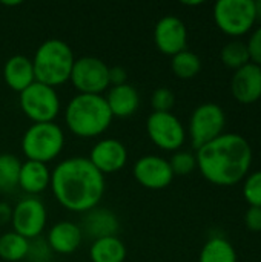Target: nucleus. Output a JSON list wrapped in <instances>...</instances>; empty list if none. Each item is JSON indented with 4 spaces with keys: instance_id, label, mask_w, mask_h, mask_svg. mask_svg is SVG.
I'll return each instance as SVG.
<instances>
[{
    "instance_id": "obj_21",
    "label": "nucleus",
    "mask_w": 261,
    "mask_h": 262,
    "mask_svg": "<svg viewBox=\"0 0 261 262\" xmlns=\"http://www.w3.org/2000/svg\"><path fill=\"white\" fill-rule=\"evenodd\" d=\"M92 262H125L126 246L118 236H106L92 241L89 249Z\"/></svg>"
},
{
    "instance_id": "obj_5",
    "label": "nucleus",
    "mask_w": 261,
    "mask_h": 262,
    "mask_svg": "<svg viewBox=\"0 0 261 262\" xmlns=\"http://www.w3.org/2000/svg\"><path fill=\"white\" fill-rule=\"evenodd\" d=\"M65 147V134L55 123H32L22 137V150L26 160L48 164Z\"/></svg>"
},
{
    "instance_id": "obj_17",
    "label": "nucleus",
    "mask_w": 261,
    "mask_h": 262,
    "mask_svg": "<svg viewBox=\"0 0 261 262\" xmlns=\"http://www.w3.org/2000/svg\"><path fill=\"white\" fill-rule=\"evenodd\" d=\"M46 241L52 253L69 255L80 247L83 241V235L78 224L72 221H58L49 229Z\"/></svg>"
},
{
    "instance_id": "obj_11",
    "label": "nucleus",
    "mask_w": 261,
    "mask_h": 262,
    "mask_svg": "<svg viewBox=\"0 0 261 262\" xmlns=\"http://www.w3.org/2000/svg\"><path fill=\"white\" fill-rule=\"evenodd\" d=\"M48 220L45 204L35 196H26L20 200L12 209V232L22 235L26 239H34L42 235Z\"/></svg>"
},
{
    "instance_id": "obj_38",
    "label": "nucleus",
    "mask_w": 261,
    "mask_h": 262,
    "mask_svg": "<svg viewBox=\"0 0 261 262\" xmlns=\"http://www.w3.org/2000/svg\"><path fill=\"white\" fill-rule=\"evenodd\" d=\"M0 235H2V233H0Z\"/></svg>"
},
{
    "instance_id": "obj_12",
    "label": "nucleus",
    "mask_w": 261,
    "mask_h": 262,
    "mask_svg": "<svg viewBox=\"0 0 261 262\" xmlns=\"http://www.w3.org/2000/svg\"><path fill=\"white\" fill-rule=\"evenodd\" d=\"M132 173L137 183L149 190L166 189L174 180L169 161L158 155H145L138 158L134 164Z\"/></svg>"
},
{
    "instance_id": "obj_36",
    "label": "nucleus",
    "mask_w": 261,
    "mask_h": 262,
    "mask_svg": "<svg viewBox=\"0 0 261 262\" xmlns=\"http://www.w3.org/2000/svg\"><path fill=\"white\" fill-rule=\"evenodd\" d=\"M20 3L22 2H2V5H5V6H17Z\"/></svg>"
},
{
    "instance_id": "obj_30",
    "label": "nucleus",
    "mask_w": 261,
    "mask_h": 262,
    "mask_svg": "<svg viewBox=\"0 0 261 262\" xmlns=\"http://www.w3.org/2000/svg\"><path fill=\"white\" fill-rule=\"evenodd\" d=\"M175 104V95L168 88H158L151 97V106L154 112H171Z\"/></svg>"
},
{
    "instance_id": "obj_9",
    "label": "nucleus",
    "mask_w": 261,
    "mask_h": 262,
    "mask_svg": "<svg viewBox=\"0 0 261 262\" xmlns=\"http://www.w3.org/2000/svg\"><path fill=\"white\" fill-rule=\"evenodd\" d=\"M226 124L225 111L215 103H205L194 109L189 120V135L192 146L200 149L223 134Z\"/></svg>"
},
{
    "instance_id": "obj_1",
    "label": "nucleus",
    "mask_w": 261,
    "mask_h": 262,
    "mask_svg": "<svg viewBox=\"0 0 261 262\" xmlns=\"http://www.w3.org/2000/svg\"><path fill=\"white\" fill-rule=\"evenodd\" d=\"M105 175L85 157H71L60 161L51 172V189L69 212L86 213L98 206L105 195Z\"/></svg>"
},
{
    "instance_id": "obj_14",
    "label": "nucleus",
    "mask_w": 261,
    "mask_h": 262,
    "mask_svg": "<svg viewBox=\"0 0 261 262\" xmlns=\"http://www.w3.org/2000/svg\"><path fill=\"white\" fill-rule=\"evenodd\" d=\"M88 160L100 173H115L125 167L128 161V150L122 141L115 138H103L94 144Z\"/></svg>"
},
{
    "instance_id": "obj_20",
    "label": "nucleus",
    "mask_w": 261,
    "mask_h": 262,
    "mask_svg": "<svg viewBox=\"0 0 261 262\" xmlns=\"http://www.w3.org/2000/svg\"><path fill=\"white\" fill-rule=\"evenodd\" d=\"M51 186V170L48 164L26 160L18 173V187L28 195H38Z\"/></svg>"
},
{
    "instance_id": "obj_4",
    "label": "nucleus",
    "mask_w": 261,
    "mask_h": 262,
    "mask_svg": "<svg viewBox=\"0 0 261 262\" xmlns=\"http://www.w3.org/2000/svg\"><path fill=\"white\" fill-rule=\"evenodd\" d=\"M75 57L71 46L60 38L45 40L32 57L35 81L55 89L69 81Z\"/></svg>"
},
{
    "instance_id": "obj_16",
    "label": "nucleus",
    "mask_w": 261,
    "mask_h": 262,
    "mask_svg": "<svg viewBox=\"0 0 261 262\" xmlns=\"http://www.w3.org/2000/svg\"><path fill=\"white\" fill-rule=\"evenodd\" d=\"M118 218L114 212L102 207H94L83 213L80 230L83 236L97 241L106 236H117L115 233L118 232Z\"/></svg>"
},
{
    "instance_id": "obj_34",
    "label": "nucleus",
    "mask_w": 261,
    "mask_h": 262,
    "mask_svg": "<svg viewBox=\"0 0 261 262\" xmlns=\"http://www.w3.org/2000/svg\"><path fill=\"white\" fill-rule=\"evenodd\" d=\"M11 218H12V207L8 203L0 201V226L11 223Z\"/></svg>"
},
{
    "instance_id": "obj_25",
    "label": "nucleus",
    "mask_w": 261,
    "mask_h": 262,
    "mask_svg": "<svg viewBox=\"0 0 261 262\" xmlns=\"http://www.w3.org/2000/svg\"><path fill=\"white\" fill-rule=\"evenodd\" d=\"M171 68L175 77L189 80V78H194L202 71V60L197 54L185 49L172 57Z\"/></svg>"
},
{
    "instance_id": "obj_32",
    "label": "nucleus",
    "mask_w": 261,
    "mask_h": 262,
    "mask_svg": "<svg viewBox=\"0 0 261 262\" xmlns=\"http://www.w3.org/2000/svg\"><path fill=\"white\" fill-rule=\"evenodd\" d=\"M245 224L251 232H261V207H249L245 215Z\"/></svg>"
},
{
    "instance_id": "obj_33",
    "label": "nucleus",
    "mask_w": 261,
    "mask_h": 262,
    "mask_svg": "<svg viewBox=\"0 0 261 262\" xmlns=\"http://www.w3.org/2000/svg\"><path fill=\"white\" fill-rule=\"evenodd\" d=\"M128 78L126 69L122 66H112L109 68V86H120L125 84Z\"/></svg>"
},
{
    "instance_id": "obj_3",
    "label": "nucleus",
    "mask_w": 261,
    "mask_h": 262,
    "mask_svg": "<svg viewBox=\"0 0 261 262\" xmlns=\"http://www.w3.org/2000/svg\"><path fill=\"white\" fill-rule=\"evenodd\" d=\"M112 118L103 95L77 94L65 109V123L78 138H95L102 135L109 129Z\"/></svg>"
},
{
    "instance_id": "obj_22",
    "label": "nucleus",
    "mask_w": 261,
    "mask_h": 262,
    "mask_svg": "<svg viewBox=\"0 0 261 262\" xmlns=\"http://www.w3.org/2000/svg\"><path fill=\"white\" fill-rule=\"evenodd\" d=\"M198 262H237V253L226 238L214 236L203 246Z\"/></svg>"
},
{
    "instance_id": "obj_26",
    "label": "nucleus",
    "mask_w": 261,
    "mask_h": 262,
    "mask_svg": "<svg viewBox=\"0 0 261 262\" xmlns=\"http://www.w3.org/2000/svg\"><path fill=\"white\" fill-rule=\"evenodd\" d=\"M222 61H223L225 66H228L231 69H235V71L246 66L248 63H251L248 45L240 41V40L229 41L222 49Z\"/></svg>"
},
{
    "instance_id": "obj_29",
    "label": "nucleus",
    "mask_w": 261,
    "mask_h": 262,
    "mask_svg": "<svg viewBox=\"0 0 261 262\" xmlns=\"http://www.w3.org/2000/svg\"><path fill=\"white\" fill-rule=\"evenodd\" d=\"M25 259L28 262H51V259H52V250H51L48 241L43 239L42 236L31 239Z\"/></svg>"
},
{
    "instance_id": "obj_19",
    "label": "nucleus",
    "mask_w": 261,
    "mask_h": 262,
    "mask_svg": "<svg viewBox=\"0 0 261 262\" xmlns=\"http://www.w3.org/2000/svg\"><path fill=\"white\" fill-rule=\"evenodd\" d=\"M105 100L108 103L112 117L117 118H128L134 115L140 106V95L137 89L129 83L120 86H111Z\"/></svg>"
},
{
    "instance_id": "obj_23",
    "label": "nucleus",
    "mask_w": 261,
    "mask_h": 262,
    "mask_svg": "<svg viewBox=\"0 0 261 262\" xmlns=\"http://www.w3.org/2000/svg\"><path fill=\"white\" fill-rule=\"evenodd\" d=\"M29 239L15 232L0 235V258L8 262L23 261L26 258Z\"/></svg>"
},
{
    "instance_id": "obj_6",
    "label": "nucleus",
    "mask_w": 261,
    "mask_h": 262,
    "mask_svg": "<svg viewBox=\"0 0 261 262\" xmlns=\"http://www.w3.org/2000/svg\"><path fill=\"white\" fill-rule=\"evenodd\" d=\"M18 104L22 112L32 123H54L60 114V98L54 88L34 81L20 92Z\"/></svg>"
},
{
    "instance_id": "obj_8",
    "label": "nucleus",
    "mask_w": 261,
    "mask_h": 262,
    "mask_svg": "<svg viewBox=\"0 0 261 262\" xmlns=\"http://www.w3.org/2000/svg\"><path fill=\"white\" fill-rule=\"evenodd\" d=\"M69 81L78 94L102 95L109 88V66L92 55L75 58Z\"/></svg>"
},
{
    "instance_id": "obj_24",
    "label": "nucleus",
    "mask_w": 261,
    "mask_h": 262,
    "mask_svg": "<svg viewBox=\"0 0 261 262\" xmlns=\"http://www.w3.org/2000/svg\"><path fill=\"white\" fill-rule=\"evenodd\" d=\"M22 163L15 155L0 154V192L9 193L18 187V173Z\"/></svg>"
},
{
    "instance_id": "obj_7",
    "label": "nucleus",
    "mask_w": 261,
    "mask_h": 262,
    "mask_svg": "<svg viewBox=\"0 0 261 262\" xmlns=\"http://www.w3.org/2000/svg\"><path fill=\"white\" fill-rule=\"evenodd\" d=\"M214 20L228 35H243L257 21L254 0H218L214 5Z\"/></svg>"
},
{
    "instance_id": "obj_10",
    "label": "nucleus",
    "mask_w": 261,
    "mask_h": 262,
    "mask_svg": "<svg viewBox=\"0 0 261 262\" xmlns=\"http://www.w3.org/2000/svg\"><path fill=\"white\" fill-rule=\"evenodd\" d=\"M146 132L149 140L163 150H178L186 132L182 121L172 112H152L146 120Z\"/></svg>"
},
{
    "instance_id": "obj_18",
    "label": "nucleus",
    "mask_w": 261,
    "mask_h": 262,
    "mask_svg": "<svg viewBox=\"0 0 261 262\" xmlns=\"http://www.w3.org/2000/svg\"><path fill=\"white\" fill-rule=\"evenodd\" d=\"M3 78L9 89L18 94L23 92L35 81L32 58L20 54L9 57L3 66Z\"/></svg>"
},
{
    "instance_id": "obj_28",
    "label": "nucleus",
    "mask_w": 261,
    "mask_h": 262,
    "mask_svg": "<svg viewBox=\"0 0 261 262\" xmlns=\"http://www.w3.org/2000/svg\"><path fill=\"white\" fill-rule=\"evenodd\" d=\"M245 200L251 207H261V170L252 172L243 184Z\"/></svg>"
},
{
    "instance_id": "obj_27",
    "label": "nucleus",
    "mask_w": 261,
    "mask_h": 262,
    "mask_svg": "<svg viewBox=\"0 0 261 262\" xmlns=\"http://www.w3.org/2000/svg\"><path fill=\"white\" fill-rule=\"evenodd\" d=\"M168 161H169L174 177L175 175H180V177L189 175L197 167L195 155H192L191 152H185V150H177Z\"/></svg>"
},
{
    "instance_id": "obj_2",
    "label": "nucleus",
    "mask_w": 261,
    "mask_h": 262,
    "mask_svg": "<svg viewBox=\"0 0 261 262\" xmlns=\"http://www.w3.org/2000/svg\"><path fill=\"white\" fill-rule=\"evenodd\" d=\"M197 167L202 175L217 186H235L249 172L252 149L238 134H222L197 149Z\"/></svg>"
},
{
    "instance_id": "obj_37",
    "label": "nucleus",
    "mask_w": 261,
    "mask_h": 262,
    "mask_svg": "<svg viewBox=\"0 0 261 262\" xmlns=\"http://www.w3.org/2000/svg\"><path fill=\"white\" fill-rule=\"evenodd\" d=\"M203 2H183V5H188V6H197V5H202Z\"/></svg>"
},
{
    "instance_id": "obj_13",
    "label": "nucleus",
    "mask_w": 261,
    "mask_h": 262,
    "mask_svg": "<svg viewBox=\"0 0 261 262\" xmlns=\"http://www.w3.org/2000/svg\"><path fill=\"white\" fill-rule=\"evenodd\" d=\"M154 43L165 55H177L186 49L188 29L182 18L175 15L162 17L154 28Z\"/></svg>"
},
{
    "instance_id": "obj_35",
    "label": "nucleus",
    "mask_w": 261,
    "mask_h": 262,
    "mask_svg": "<svg viewBox=\"0 0 261 262\" xmlns=\"http://www.w3.org/2000/svg\"><path fill=\"white\" fill-rule=\"evenodd\" d=\"M254 6H255V18L261 21V0L254 2Z\"/></svg>"
},
{
    "instance_id": "obj_15",
    "label": "nucleus",
    "mask_w": 261,
    "mask_h": 262,
    "mask_svg": "<svg viewBox=\"0 0 261 262\" xmlns=\"http://www.w3.org/2000/svg\"><path fill=\"white\" fill-rule=\"evenodd\" d=\"M235 100L242 104H252L261 98V68L248 63L235 71L231 83Z\"/></svg>"
},
{
    "instance_id": "obj_31",
    "label": "nucleus",
    "mask_w": 261,
    "mask_h": 262,
    "mask_svg": "<svg viewBox=\"0 0 261 262\" xmlns=\"http://www.w3.org/2000/svg\"><path fill=\"white\" fill-rule=\"evenodd\" d=\"M246 45H248L251 63L261 68V26L254 31V34L251 35V38Z\"/></svg>"
}]
</instances>
